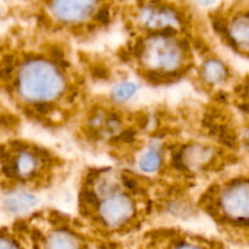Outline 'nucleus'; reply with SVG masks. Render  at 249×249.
I'll list each match as a JSON object with an SVG mask.
<instances>
[{"label":"nucleus","mask_w":249,"mask_h":249,"mask_svg":"<svg viewBox=\"0 0 249 249\" xmlns=\"http://www.w3.org/2000/svg\"><path fill=\"white\" fill-rule=\"evenodd\" d=\"M150 204L139 178L113 168L90 172L80 190L84 223L106 240L136 232L145 221Z\"/></svg>","instance_id":"f257e3e1"},{"label":"nucleus","mask_w":249,"mask_h":249,"mask_svg":"<svg viewBox=\"0 0 249 249\" xmlns=\"http://www.w3.org/2000/svg\"><path fill=\"white\" fill-rule=\"evenodd\" d=\"M2 83L12 101L31 116H62L78 96V87L65 60L44 53L4 56Z\"/></svg>","instance_id":"f03ea898"},{"label":"nucleus","mask_w":249,"mask_h":249,"mask_svg":"<svg viewBox=\"0 0 249 249\" xmlns=\"http://www.w3.org/2000/svg\"><path fill=\"white\" fill-rule=\"evenodd\" d=\"M175 33L177 31L150 33L135 43L131 60L145 79L155 83L169 82L181 78L191 68L189 44L177 38Z\"/></svg>","instance_id":"7ed1b4c3"},{"label":"nucleus","mask_w":249,"mask_h":249,"mask_svg":"<svg viewBox=\"0 0 249 249\" xmlns=\"http://www.w3.org/2000/svg\"><path fill=\"white\" fill-rule=\"evenodd\" d=\"M201 204L228 240L249 242V175L214 184Z\"/></svg>","instance_id":"20e7f679"},{"label":"nucleus","mask_w":249,"mask_h":249,"mask_svg":"<svg viewBox=\"0 0 249 249\" xmlns=\"http://www.w3.org/2000/svg\"><path fill=\"white\" fill-rule=\"evenodd\" d=\"M32 249H121L114 241L100 237L85 223L58 214H43L18 221Z\"/></svg>","instance_id":"39448f33"},{"label":"nucleus","mask_w":249,"mask_h":249,"mask_svg":"<svg viewBox=\"0 0 249 249\" xmlns=\"http://www.w3.org/2000/svg\"><path fill=\"white\" fill-rule=\"evenodd\" d=\"M60 167L57 158L34 143L11 141L2 146V177L9 189L28 191L50 185Z\"/></svg>","instance_id":"423d86ee"},{"label":"nucleus","mask_w":249,"mask_h":249,"mask_svg":"<svg viewBox=\"0 0 249 249\" xmlns=\"http://www.w3.org/2000/svg\"><path fill=\"white\" fill-rule=\"evenodd\" d=\"M128 249H228L215 238L177 229H158L139 236Z\"/></svg>","instance_id":"0eeeda50"},{"label":"nucleus","mask_w":249,"mask_h":249,"mask_svg":"<svg viewBox=\"0 0 249 249\" xmlns=\"http://www.w3.org/2000/svg\"><path fill=\"white\" fill-rule=\"evenodd\" d=\"M213 24L231 48L249 56V14L238 15L229 24L220 18L215 19Z\"/></svg>","instance_id":"6e6552de"},{"label":"nucleus","mask_w":249,"mask_h":249,"mask_svg":"<svg viewBox=\"0 0 249 249\" xmlns=\"http://www.w3.org/2000/svg\"><path fill=\"white\" fill-rule=\"evenodd\" d=\"M96 0H53L51 12L63 23H79L92 15Z\"/></svg>","instance_id":"1a4fd4ad"},{"label":"nucleus","mask_w":249,"mask_h":249,"mask_svg":"<svg viewBox=\"0 0 249 249\" xmlns=\"http://www.w3.org/2000/svg\"><path fill=\"white\" fill-rule=\"evenodd\" d=\"M141 24L151 33L175 31V26L181 24V18L174 10L164 6H148L141 11Z\"/></svg>","instance_id":"9d476101"},{"label":"nucleus","mask_w":249,"mask_h":249,"mask_svg":"<svg viewBox=\"0 0 249 249\" xmlns=\"http://www.w3.org/2000/svg\"><path fill=\"white\" fill-rule=\"evenodd\" d=\"M36 195L23 189H9L2 195V208L12 215H22L29 213L36 207Z\"/></svg>","instance_id":"9b49d317"},{"label":"nucleus","mask_w":249,"mask_h":249,"mask_svg":"<svg viewBox=\"0 0 249 249\" xmlns=\"http://www.w3.org/2000/svg\"><path fill=\"white\" fill-rule=\"evenodd\" d=\"M165 162L164 151L160 145H148L147 148L139 155L138 164L141 174L153 175L158 174Z\"/></svg>","instance_id":"f8f14e48"},{"label":"nucleus","mask_w":249,"mask_h":249,"mask_svg":"<svg viewBox=\"0 0 249 249\" xmlns=\"http://www.w3.org/2000/svg\"><path fill=\"white\" fill-rule=\"evenodd\" d=\"M199 74L207 85L216 87L228 79L229 71L223 61L219 58H208L202 65Z\"/></svg>","instance_id":"ddd939ff"},{"label":"nucleus","mask_w":249,"mask_h":249,"mask_svg":"<svg viewBox=\"0 0 249 249\" xmlns=\"http://www.w3.org/2000/svg\"><path fill=\"white\" fill-rule=\"evenodd\" d=\"M0 249H32L28 236L19 224L2 230Z\"/></svg>","instance_id":"4468645a"},{"label":"nucleus","mask_w":249,"mask_h":249,"mask_svg":"<svg viewBox=\"0 0 249 249\" xmlns=\"http://www.w3.org/2000/svg\"><path fill=\"white\" fill-rule=\"evenodd\" d=\"M138 91V85L133 82H123L116 85L112 91V99L117 104H124L130 100Z\"/></svg>","instance_id":"2eb2a0df"},{"label":"nucleus","mask_w":249,"mask_h":249,"mask_svg":"<svg viewBox=\"0 0 249 249\" xmlns=\"http://www.w3.org/2000/svg\"><path fill=\"white\" fill-rule=\"evenodd\" d=\"M216 0H197L199 5H203V6H209V5H213Z\"/></svg>","instance_id":"dca6fc26"}]
</instances>
